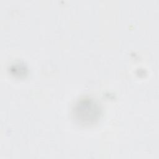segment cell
I'll list each match as a JSON object with an SVG mask.
<instances>
[{"label": "cell", "instance_id": "6da1fadb", "mask_svg": "<svg viewBox=\"0 0 159 159\" xmlns=\"http://www.w3.org/2000/svg\"><path fill=\"white\" fill-rule=\"evenodd\" d=\"M71 115L76 124L84 127L90 126L99 120L102 109L94 99L84 97L78 99L73 105Z\"/></svg>", "mask_w": 159, "mask_h": 159}]
</instances>
